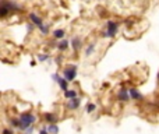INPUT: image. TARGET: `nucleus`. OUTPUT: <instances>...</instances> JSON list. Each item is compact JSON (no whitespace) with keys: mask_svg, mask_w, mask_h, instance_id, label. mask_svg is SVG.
I'll return each mask as SVG.
<instances>
[{"mask_svg":"<svg viewBox=\"0 0 159 134\" xmlns=\"http://www.w3.org/2000/svg\"><path fill=\"white\" fill-rule=\"evenodd\" d=\"M35 120H36V118L34 115H31V113H23L21 118H20V123H21L20 129L21 130H28L35 123Z\"/></svg>","mask_w":159,"mask_h":134,"instance_id":"f257e3e1","label":"nucleus"},{"mask_svg":"<svg viewBox=\"0 0 159 134\" xmlns=\"http://www.w3.org/2000/svg\"><path fill=\"white\" fill-rule=\"evenodd\" d=\"M95 109H96V106L94 103H88L87 105V112H94Z\"/></svg>","mask_w":159,"mask_h":134,"instance_id":"dca6fc26","label":"nucleus"},{"mask_svg":"<svg viewBox=\"0 0 159 134\" xmlns=\"http://www.w3.org/2000/svg\"><path fill=\"white\" fill-rule=\"evenodd\" d=\"M80 103H81V101H80V98H74V99H71V101H69V103H67V106H69V109H77L80 106Z\"/></svg>","mask_w":159,"mask_h":134,"instance_id":"423d86ee","label":"nucleus"},{"mask_svg":"<svg viewBox=\"0 0 159 134\" xmlns=\"http://www.w3.org/2000/svg\"><path fill=\"white\" fill-rule=\"evenodd\" d=\"M94 49H95V46H94V45H91V46H88V47H87V52H85V55H87V56H89V55H91V53H92V52H94Z\"/></svg>","mask_w":159,"mask_h":134,"instance_id":"f3484780","label":"nucleus"},{"mask_svg":"<svg viewBox=\"0 0 159 134\" xmlns=\"http://www.w3.org/2000/svg\"><path fill=\"white\" fill-rule=\"evenodd\" d=\"M52 78L59 82L60 88L63 89L64 92H66V91H69V81H67L66 78H62V77H60V76H57V74H53V76H52Z\"/></svg>","mask_w":159,"mask_h":134,"instance_id":"20e7f679","label":"nucleus"},{"mask_svg":"<svg viewBox=\"0 0 159 134\" xmlns=\"http://www.w3.org/2000/svg\"><path fill=\"white\" fill-rule=\"evenodd\" d=\"M117 28H119L117 23H114V21H109V23H108V31L103 34V36H108V38L114 36V35L117 34Z\"/></svg>","mask_w":159,"mask_h":134,"instance_id":"7ed1b4c3","label":"nucleus"},{"mask_svg":"<svg viewBox=\"0 0 159 134\" xmlns=\"http://www.w3.org/2000/svg\"><path fill=\"white\" fill-rule=\"evenodd\" d=\"M75 76H77V67L75 66L70 64V66H67L64 69V78L67 80V81H74Z\"/></svg>","mask_w":159,"mask_h":134,"instance_id":"f03ea898","label":"nucleus"},{"mask_svg":"<svg viewBox=\"0 0 159 134\" xmlns=\"http://www.w3.org/2000/svg\"><path fill=\"white\" fill-rule=\"evenodd\" d=\"M48 131L49 133H52V134H56L59 131V127L56 126V124H50V126L48 127Z\"/></svg>","mask_w":159,"mask_h":134,"instance_id":"2eb2a0df","label":"nucleus"},{"mask_svg":"<svg viewBox=\"0 0 159 134\" xmlns=\"http://www.w3.org/2000/svg\"><path fill=\"white\" fill-rule=\"evenodd\" d=\"M73 47H74L75 50L81 47V41H80L78 38H74V39H73Z\"/></svg>","mask_w":159,"mask_h":134,"instance_id":"4468645a","label":"nucleus"},{"mask_svg":"<svg viewBox=\"0 0 159 134\" xmlns=\"http://www.w3.org/2000/svg\"><path fill=\"white\" fill-rule=\"evenodd\" d=\"M53 36L57 38V39H62V38L64 36V31L63 30H56V31L53 32Z\"/></svg>","mask_w":159,"mask_h":134,"instance_id":"ddd939ff","label":"nucleus"},{"mask_svg":"<svg viewBox=\"0 0 159 134\" xmlns=\"http://www.w3.org/2000/svg\"><path fill=\"white\" fill-rule=\"evenodd\" d=\"M46 59H48V55H40V56H39V60H40V62H43V60H46Z\"/></svg>","mask_w":159,"mask_h":134,"instance_id":"6ab92c4d","label":"nucleus"},{"mask_svg":"<svg viewBox=\"0 0 159 134\" xmlns=\"http://www.w3.org/2000/svg\"><path fill=\"white\" fill-rule=\"evenodd\" d=\"M39 28H40V31L43 32V34H45V35H46V34H48V27H43V24H42V25H40Z\"/></svg>","mask_w":159,"mask_h":134,"instance_id":"a211bd4d","label":"nucleus"},{"mask_svg":"<svg viewBox=\"0 0 159 134\" xmlns=\"http://www.w3.org/2000/svg\"><path fill=\"white\" fill-rule=\"evenodd\" d=\"M45 119H46L48 123H52V124L57 122V118H56L55 115H52V113H46V115H45Z\"/></svg>","mask_w":159,"mask_h":134,"instance_id":"1a4fd4ad","label":"nucleus"},{"mask_svg":"<svg viewBox=\"0 0 159 134\" xmlns=\"http://www.w3.org/2000/svg\"><path fill=\"white\" fill-rule=\"evenodd\" d=\"M128 98H130V92H128L127 89H120V92H119V99L120 101L127 102Z\"/></svg>","mask_w":159,"mask_h":134,"instance_id":"0eeeda50","label":"nucleus"},{"mask_svg":"<svg viewBox=\"0 0 159 134\" xmlns=\"http://www.w3.org/2000/svg\"><path fill=\"white\" fill-rule=\"evenodd\" d=\"M29 18H31V21L35 24V25H38V27H40V25H42V20H40V18L36 16V14H34V13H32L31 16H29Z\"/></svg>","mask_w":159,"mask_h":134,"instance_id":"6e6552de","label":"nucleus"},{"mask_svg":"<svg viewBox=\"0 0 159 134\" xmlns=\"http://www.w3.org/2000/svg\"><path fill=\"white\" fill-rule=\"evenodd\" d=\"M128 92H130V96H131L133 99H135V101H141V99H143V94L138 92V89H135V88L128 89Z\"/></svg>","mask_w":159,"mask_h":134,"instance_id":"39448f33","label":"nucleus"},{"mask_svg":"<svg viewBox=\"0 0 159 134\" xmlns=\"http://www.w3.org/2000/svg\"><path fill=\"white\" fill-rule=\"evenodd\" d=\"M3 134H13V131H11V130H7V129H6V130H3Z\"/></svg>","mask_w":159,"mask_h":134,"instance_id":"aec40b11","label":"nucleus"},{"mask_svg":"<svg viewBox=\"0 0 159 134\" xmlns=\"http://www.w3.org/2000/svg\"><path fill=\"white\" fill-rule=\"evenodd\" d=\"M64 96H66L67 99H74V98L77 96V92H75L74 89H69V91L64 92Z\"/></svg>","mask_w":159,"mask_h":134,"instance_id":"9d476101","label":"nucleus"},{"mask_svg":"<svg viewBox=\"0 0 159 134\" xmlns=\"http://www.w3.org/2000/svg\"><path fill=\"white\" fill-rule=\"evenodd\" d=\"M8 13H10V8H8L7 6H6V4H4V3H3V6H1V7H0V16L3 17V18H4V17L7 16Z\"/></svg>","mask_w":159,"mask_h":134,"instance_id":"9b49d317","label":"nucleus"},{"mask_svg":"<svg viewBox=\"0 0 159 134\" xmlns=\"http://www.w3.org/2000/svg\"><path fill=\"white\" fill-rule=\"evenodd\" d=\"M158 81H159V74H158Z\"/></svg>","mask_w":159,"mask_h":134,"instance_id":"4be33fe9","label":"nucleus"},{"mask_svg":"<svg viewBox=\"0 0 159 134\" xmlns=\"http://www.w3.org/2000/svg\"><path fill=\"white\" fill-rule=\"evenodd\" d=\"M69 45H70V42H69V41H62V42H60V43H59V49H60V50H66V49H67V47H69Z\"/></svg>","mask_w":159,"mask_h":134,"instance_id":"f8f14e48","label":"nucleus"},{"mask_svg":"<svg viewBox=\"0 0 159 134\" xmlns=\"http://www.w3.org/2000/svg\"><path fill=\"white\" fill-rule=\"evenodd\" d=\"M39 134H49V131L48 130H45V129H42V130L39 131Z\"/></svg>","mask_w":159,"mask_h":134,"instance_id":"412c9836","label":"nucleus"}]
</instances>
